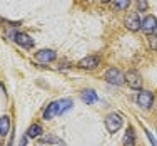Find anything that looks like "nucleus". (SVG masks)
<instances>
[{
  "instance_id": "obj_1",
  "label": "nucleus",
  "mask_w": 157,
  "mask_h": 146,
  "mask_svg": "<svg viewBox=\"0 0 157 146\" xmlns=\"http://www.w3.org/2000/svg\"><path fill=\"white\" fill-rule=\"evenodd\" d=\"M104 79H105L109 84H114V86H121L125 82V76L121 72L119 69H115V67H110V69H107V72L104 74Z\"/></svg>"
},
{
  "instance_id": "obj_2",
  "label": "nucleus",
  "mask_w": 157,
  "mask_h": 146,
  "mask_svg": "<svg viewBox=\"0 0 157 146\" xmlns=\"http://www.w3.org/2000/svg\"><path fill=\"white\" fill-rule=\"evenodd\" d=\"M122 123H124V119H122L121 114L112 113L105 118V128L109 133H117V131L122 128Z\"/></svg>"
},
{
  "instance_id": "obj_3",
  "label": "nucleus",
  "mask_w": 157,
  "mask_h": 146,
  "mask_svg": "<svg viewBox=\"0 0 157 146\" xmlns=\"http://www.w3.org/2000/svg\"><path fill=\"white\" fill-rule=\"evenodd\" d=\"M137 104H139L140 107H144V109L152 107V104H154V94L149 92V91H140L139 94H137Z\"/></svg>"
},
{
  "instance_id": "obj_4",
  "label": "nucleus",
  "mask_w": 157,
  "mask_h": 146,
  "mask_svg": "<svg viewBox=\"0 0 157 146\" xmlns=\"http://www.w3.org/2000/svg\"><path fill=\"white\" fill-rule=\"evenodd\" d=\"M125 82L129 84V87L132 89H140L142 87V77L137 71H129L125 74Z\"/></svg>"
},
{
  "instance_id": "obj_5",
  "label": "nucleus",
  "mask_w": 157,
  "mask_h": 146,
  "mask_svg": "<svg viewBox=\"0 0 157 146\" xmlns=\"http://www.w3.org/2000/svg\"><path fill=\"white\" fill-rule=\"evenodd\" d=\"M99 64H100V57H99V55H89V57H84V59H82V61L77 64V67L92 71V69H95Z\"/></svg>"
},
{
  "instance_id": "obj_6",
  "label": "nucleus",
  "mask_w": 157,
  "mask_h": 146,
  "mask_svg": "<svg viewBox=\"0 0 157 146\" xmlns=\"http://www.w3.org/2000/svg\"><path fill=\"white\" fill-rule=\"evenodd\" d=\"M12 35H13V40L24 49L33 47V39H30V35H27L25 32H15V34H12Z\"/></svg>"
},
{
  "instance_id": "obj_7",
  "label": "nucleus",
  "mask_w": 157,
  "mask_h": 146,
  "mask_svg": "<svg viewBox=\"0 0 157 146\" xmlns=\"http://www.w3.org/2000/svg\"><path fill=\"white\" fill-rule=\"evenodd\" d=\"M55 57H57V54H55V51H52V49H42V51L35 52V59L39 62H44V64L52 62Z\"/></svg>"
},
{
  "instance_id": "obj_8",
  "label": "nucleus",
  "mask_w": 157,
  "mask_h": 146,
  "mask_svg": "<svg viewBox=\"0 0 157 146\" xmlns=\"http://www.w3.org/2000/svg\"><path fill=\"white\" fill-rule=\"evenodd\" d=\"M124 24H125V27L129 29L130 32H137V30L140 29V24H142V22H140L139 15L134 12V14H129V15L125 17V22H124Z\"/></svg>"
},
{
  "instance_id": "obj_9",
  "label": "nucleus",
  "mask_w": 157,
  "mask_h": 146,
  "mask_svg": "<svg viewBox=\"0 0 157 146\" xmlns=\"http://www.w3.org/2000/svg\"><path fill=\"white\" fill-rule=\"evenodd\" d=\"M140 29L144 32H147V34H152L157 29V18L154 15H147L142 20V24H140Z\"/></svg>"
},
{
  "instance_id": "obj_10",
  "label": "nucleus",
  "mask_w": 157,
  "mask_h": 146,
  "mask_svg": "<svg viewBox=\"0 0 157 146\" xmlns=\"http://www.w3.org/2000/svg\"><path fill=\"white\" fill-rule=\"evenodd\" d=\"M80 97H82V101H84L85 104H94V103H97V101H99V97H97L95 91H92V89H85V91H82Z\"/></svg>"
},
{
  "instance_id": "obj_11",
  "label": "nucleus",
  "mask_w": 157,
  "mask_h": 146,
  "mask_svg": "<svg viewBox=\"0 0 157 146\" xmlns=\"http://www.w3.org/2000/svg\"><path fill=\"white\" fill-rule=\"evenodd\" d=\"M57 114H59V107H57V101H55V103H50L45 107V111H44V119L48 121V119H52L54 116H57Z\"/></svg>"
},
{
  "instance_id": "obj_12",
  "label": "nucleus",
  "mask_w": 157,
  "mask_h": 146,
  "mask_svg": "<svg viewBox=\"0 0 157 146\" xmlns=\"http://www.w3.org/2000/svg\"><path fill=\"white\" fill-rule=\"evenodd\" d=\"M72 99L70 97H65V99H60V101H57V107H59V114H63V113H67V111H70L72 109Z\"/></svg>"
},
{
  "instance_id": "obj_13",
  "label": "nucleus",
  "mask_w": 157,
  "mask_h": 146,
  "mask_svg": "<svg viewBox=\"0 0 157 146\" xmlns=\"http://www.w3.org/2000/svg\"><path fill=\"white\" fill-rule=\"evenodd\" d=\"M10 131V118L9 116H2L0 118V134L2 136H7Z\"/></svg>"
},
{
  "instance_id": "obj_14",
  "label": "nucleus",
  "mask_w": 157,
  "mask_h": 146,
  "mask_svg": "<svg viewBox=\"0 0 157 146\" xmlns=\"http://www.w3.org/2000/svg\"><path fill=\"white\" fill-rule=\"evenodd\" d=\"M124 146H136V134H134V128H127V133L124 136Z\"/></svg>"
},
{
  "instance_id": "obj_15",
  "label": "nucleus",
  "mask_w": 157,
  "mask_h": 146,
  "mask_svg": "<svg viewBox=\"0 0 157 146\" xmlns=\"http://www.w3.org/2000/svg\"><path fill=\"white\" fill-rule=\"evenodd\" d=\"M42 131L44 129L40 124H32L27 131V138H39V136H42Z\"/></svg>"
},
{
  "instance_id": "obj_16",
  "label": "nucleus",
  "mask_w": 157,
  "mask_h": 146,
  "mask_svg": "<svg viewBox=\"0 0 157 146\" xmlns=\"http://www.w3.org/2000/svg\"><path fill=\"white\" fill-rule=\"evenodd\" d=\"M129 5H130V0H114V7L119 10L129 9Z\"/></svg>"
},
{
  "instance_id": "obj_17",
  "label": "nucleus",
  "mask_w": 157,
  "mask_h": 146,
  "mask_svg": "<svg viewBox=\"0 0 157 146\" xmlns=\"http://www.w3.org/2000/svg\"><path fill=\"white\" fill-rule=\"evenodd\" d=\"M147 40H149V47H151L152 51L157 52V35H155V34H149Z\"/></svg>"
},
{
  "instance_id": "obj_18",
  "label": "nucleus",
  "mask_w": 157,
  "mask_h": 146,
  "mask_svg": "<svg viewBox=\"0 0 157 146\" xmlns=\"http://www.w3.org/2000/svg\"><path fill=\"white\" fill-rule=\"evenodd\" d=\"M40 141H42V143H57V144L62 143L60 140H57V138H54V136H44V138H40Z\"/></svg>"
},
{
  "instance_id": "obj_19",
  "label": "nucleus",
  "mask_w": 157,
  "mask_h": 146,
  "mask_svg": "<svg viewBox=\"0 0 157 146\" xmlns=\"http://www.w3.org/2000/svg\"><path fill=\"white\" fill-rule=\"evenodd\" d=\"M147 7H149V3H147V0H137V9L139 10H147Z\"/></svg>"
},
{
  "instance_id": "obj_20",
  "label": "nucleus",
  "mask_w": 157,
  "mask_h": 146,
  "mask_svg": "<svg viewBox=\"0 0 157 146\" xmlns=\"http://www.w3.org/2000/svg\"><path fill=\"white\" fill-rule=\"evenodd\" d=\"M144 131H145V134H147V138H149V141H151V144H152V146H157V140H155L154 136H152V133H151V131H149V129H145V128H144Z\"/></svg>"
},
{
  "instance_id": "obj_21",
  "label": "nucleus",
  "mask_w": 157,
  "mask_h": 146,
  "mask_svg": "<svg viewBox=\"0 0 157 146\" xmlns=\"http://www.w3.org/2000/svg\"><path fill=\"white\" fill-rule=\"evenodd\" d=\"M102 2H104V3H107V2H110V0H102Z\"/></svg>"
}]
</instances>
